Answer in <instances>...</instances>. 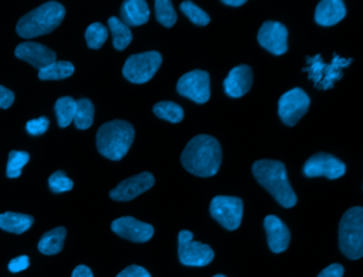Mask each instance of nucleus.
<instances>
[{"instance_id":"7","label":"nucleus","mask_w":363,"mask_h":277,"mask_svg":"<svg viewBox=\"0 0 363 277\" xmlns=\"http://www.w3.org/2000/svg\"><path fill=\"white\" fill-rule=\"evenodd\" d=\"M178 256L184 266H203L213 260L214 251L209 245L193 240L190 230H182L178 234Z\"/></svg>"},{"instance_id":"6","label":"nucleus","mask_w":363,"mask_h":277,"mask_svg":"<svg viewBox=\"0 0 363 277\" xmlns=\"http://www.w3.org/2000/svg\"><path fill=\"white\" fill-rule=\"evenodd\" d=\"M162 64V55L158 51H146L130 55L125 62L123 75L127 80L137 85L148 82Z\"/></svg>"},{"instance_id":"24","label":"nucleus","mask_w":363,"mask_h":277,"mask_svg":"<svg viewBox=\"0 0 363 277\" xmlns=\"http://www.w3.org/2000/svg\"><path fill=\"white\" fill-rule=\"evenodd\" d=\"M74 70L75 67L71 62L56 61L39 70V78L41 80H62L71 77Z\"/></svg>"},{"instance_id":"23","label":"nucleus","mask_w":363,"mask_h":277,"mask_svg":"<svg viewBox=\"0 0 363 277\" xmlns=\"http://www.w3.org/2000/svg\"><path fill=\"white\" fill-rule=\"evenodd\" d=\"M108 26H109L110 31L112 32L113 36V46L118 50H124L131 40H133V33L128 26L125 25L118 17H110L108 21Z\"/></svg>"},{"instance_id":"33","label":"nucleus","mask_w":363,"mask_h":277,"mask_svg":"<svg viewBox=\"0 0 363 277\" xmlns=\"http://www.w3.org/2000/svg\"><path fill=\"white\" fill-rule=\"evenodd\" d=\"M48 126H50V119L45 116H41L39 119L27 121L26 129L33 136H39L48 129Z\"/></svg>"},{"instance_id":"37","label":"nucleus","mask_w":363,"mask_h":277,"mask_svg":"<svg viewBox=\"0 0 363 277\" xmlns=\"http://www.w3.org/2000/svg\"><path fill=\"white\" fill-rule=\"evenodd\" d=\"M344 268L339 264H333L325 268L318 277H343Z\"/></svg>"},{"instance_id":"34","label":"nucleus","mask_w":363,"mask_h":277,"mask_svg":"<svg viewBox=\"0 0 363 277\" xmlns=\"http://www.w3.org/2000/svg\"><path fill=\"white\" fill-rule=\"evenodd\" d=\"M116 277H152V275L143 266L133 264V266H127L122 272L118 273Z\"/></svg>"},{"instance_id":"22","label":"nucleus","mask_w":363,"mask_h":277,"mask_svg":"<svg viewBox=\"0 0 363 277\" xmlns=\"http://www.w3.org/2000/svg\"><path fill=\"white\" fill-rule=\"evenodd\" d=\"M65 237H67V229L65 227H57L52 230L44 234L40 240L39 251L44 255H56L60 253L65 244Z\"/></svg>"},{"instance_id":"12","label":"nucleus","mask_w":363,"mask_h":277,"mask_svg":"<svg viewBox=\"0 0 363 277\" xmlns=\"http://www.w3.org/2000/svg\"><path fill=\"white\" fill-rule=\"evenodd\" d=\"M352 62V59L345 60L340 57H335L330 65H326L323 63L320 55H318L315 58H309L308 63L311 64L309 67L303 68L305 72H310L309 79H313L314 85L322 80L323 75H325V79L320 83V87L324 89L333 87V82L342 77L341 67H347L348 64Z\"/></svg>"},{"instance_id":"3","label":"nucleus","mask_w":363,"mask_h":277,"mask_svg":"<svg viewBox=\"0 0 363 277\" xmlns=\"http://www.w3.org/2000/svg\"><path fill=\"white\" fill-rule=\"evenodd\" d=\"M65 9L57 1H48L27 13L18 21L16 32L24 38H33L50 33L60 26Z\"/></svg>"},{"instance_id":"18","label":"nucleus","mask_w":363,"mask_h":277,"mask_svg":"<svg viewBox=\"0 0 363 277\" xmlns=\"http://www.w3.org/2000/svg\"><path fill=\"white\" fill-rule=\"evenodd\" d=\"M264 228L267 230V243L272 251L282 253L288 249L291 239L290 230L279 217L273 214L267 215L264 219Z\"/></svg>"},{"instance_id":"36","label":"nucleus","mask_w":363,"mask_h":277,"mask_svg":"<svg viewBox=\"0 0 363 277\" xmlns=\"http://www.w3.org/2000/svg\"><path fill=\"white\" fill-rule=\"evenodd\" d=\"M14 98H16V95L11 89L0 85V108H10L14 102Z\"/></svg>"},{"instance_id":"16","label":"nucleus","mask_w":363,"mask_h":277,"mask_svg":"<svg viewBox=\"0 0 363 277\" xmlns=\"http://www.w3.org/2000/svg\"><path fill=\"white\" fill-rule=\"evenodd\" d=\"M16 55L39 70L57 61L56 53L52 49L35 42L21 43L16 48Z\"/></svg>"},{"instance_id":"13","label":"nucleus","mask_w":363,"mask_h":277,"mask_svg":"<svg viewBox=\"0 0 363 277\" xmlns=\"http://www.w3.org/2000/svg\"><path fill=\"white\" fill-rule=\"evenodd\" d=\"M258 42L273 55H284L288 50V29L278 21H265L259 29Z\"/></svg>"},{"instance_id":"5","label":"nucleus","mask_w":363,"mask_h":277,"mask_svg":"<svg viewBox=\"0 0 363 277\" xmlns=\"http://www.w3.org/2000/svg\"><path fill=\"white\" fill-rule=\"evenodd\" d=\"M339 245L342 253L352 260L363 256V208L348 209L339 226Z\"/></svg>"},{"instance_id":"10","label":"nucleus","mask_w":363,"mask_h":277,"mask_svg":"<svg viewBox=\"0 0 363 277\" xmlns=\"http://www.w3.org/2000/svg\"><path fill=\"white\" fill-rule=\"evenodd\" d=\"M177 91L197 104H205L211 94L209 74L205 70H195L182 75L177 82Z\"/></svg>"},{"instance_id":"15","label":"nucleus","mask_w":363,"mask_h":277,"mask_svg":"<svg viewBox=\"0 0 363 277\" xmlns=\"http://www.w3.org/2000/svg\"><path fill=\"white\" fill-rule=\"evenodd\" d=\"M112 230L122 238L133 242L143 243L154 236V227L133 217H123L114 219L111 224Z\"/></svg>"},{"instance_id":"39","label":"nucleus","mask_w":363,"mask_h":277,"mask_svg":"<svg viewBox=\"0 0 363 277\" xmlns=\"http://www.w3.org/2000/svg\"><path fill=\"white\" fill-rule=\"evenodd\" d=\"M223 4L231 6H240L242 4H246V0H223Z\"/></svg>"},{"instance_id":"4","label":"nucleus","mask_w":363,"mask_h":277,"mask_svg":"<svg viewBox=\"0 0 363 277\" xmlns=\"http://www.w3.org/2000/svg\"><path fill=\"white\" fill-rule=\"evenodd\" d=\"M135 140V129L128 121H108L101 126L96 136L97 149L104 157L114 161L122 159Z\"/></svg>"},{"instance_id":"1","label":"nucleus","mask_w":363,"mask_h":277,"mask_svg":"<svg viewBox=\"0 0 363 277\" xmlns=\"http://www.w3.org/2000/svg\"><path fill=\"white\" fill-rule=\"evenodd\" d=\"M222 147L213 136L199 134L189 141L182 153V163L188 172L199 177H212L222 163Z\"/></svg>"},{"instance_id":"25","label":"nucleus","mask_w":363,"mask_h":277,"mask_svg":"<svg viewBox=\"0 0 363 277\" xmlns=\"http://www.w3.org/2000/svg\"><path fill=\"white\" fill-rule=\"evenodd\" d=\"M77 109V100L69 96L59 98L55 104L57 119L60 127L65 128L74 121Z\"/></svg>"},{"instance_id":"19","label":"nucleus","mask_w":363,"mask_h":277,"mask_svg":"<svg viewBox=\"0 0 363 277\" xmlns=\"http://www.w3.org/2000/svg\"><path fill=\"white\" fill-rule=\"evenodd\" d=\"M346 6L342 0H322L315 9L314 19L318 25L329 27L345 17Z\"/></svg>"},{"instance_id":"8","label":"nucleus","mask_w":363,"mask_h":277,"mask_svg":"<svg viewBox=\"0 0 363 277\" xmlns=\"http://www.w3.org/2000/svg\"><path fill=\"white\" fill-rule=\"evenodd\" d=\"M210 213L226 229H238L243 215V202L235 196H216L210 204Z\"/></svg>"},{"instance_id":"31","label":"nucleus","mask_w":363,"mask_h":277,"mask_svg":"<svg viewBox=\"0 0 363 277\" xmlns=\"http://www.w3.org/2000/svg\"><path fill=\"white\" fill-rule=\"evenodd\" d=\"M180 10L195 25L203 26H203H207L210 23L209 15L205 11L201 10L199 6H197L194 2L189 1V0L182 2Z\"/></svg>"},{"instance_id":"26","label":"nucleus","mask_w":363,"mask_h":277,"mask_svg":"<svg viewBox=\"0 0 363 277\" xmlns=\"http://www.w3.org/2000/svg\"><path fill=\"white\" fill-rule=\"evenodd\" d=\"M94 104L88 98H82L77 100V109H76L75 121L78 129H88L94 121Z\"/></svg>"},{"instance_id":"30","label":"nucleus","mask_w":363,"mask_h":277,"mask_svg":"<svg viewBox=\"0 0 363 277\" xmlns=\"http://www.w3.org/2000/svg\"><path fill=\"white\" fill-rule=\"evenodd\" d=\"M108 38V29L101 23H93L86 28V40L88 46L92 49H99Z\"/></svg>"},{"instance_id":"20","label":"nucleus","mask_w":363,"mask_h":277,"mask_svg":"<svg viewBox=\"0 0 363 277\" xmlns=\"http://www.w3.org/2000/svg\"><path fill=\"white\" fill-rule=\"evenodd\" d=\"M150 11L145 0H126L121 8V18L126 26L144 25L150 19Z\"/></svg>"},{"instance_id":"9","label":"nucleus","mask_w":363,"mask_h":277,"mask_svg":"<svg viewBox=\"0 0 363 277\" xmlns=\"http://www.w3.org/2000/svg\"><path fill=\"white\" fill-rule=\"evenodd\" d=\"M310 98L301 87L284 93L278 102V114L286 125L293 127L307 113Z\"/></svg>"},{"instance_id":"14","label":"nucleus","mask_w":363,"mask_h":277,"mask_svg":"<svg viewBox=\"0 0 363 277\" xmlns=\"http://www.w3.org/2000/svg\"><path fill=\"white\" fill-rule=\"evenodd\" d=\"M155 177L152 173L143 172L125 179L110 191V197L118 202H129L140 194L152 189Z\"/></svg>"},{"instance_id":"28","label":"nucleus","mask_w":363,"mask_h":277,"mask_svg":"<svg viewBox=\"0 0 363 277\" xmlns=\"http://www.w3.org/2000/svg\"><path fill=\"white\" fill-rule=\"evenodd\" d=\"M155 9H156V18L159 23L167 28H171L175 25L177 21V13L171 0H156Z\"/></svg>"},{"instance_id":"2","label":"nucleus","mask_w":363,"mask_h":277,"mask_svg":"<svg viewBox=\"0 0 363 277\" xmlns=\"http://www.w3.org/2000/svg\"><path fill=\"white\" fill-rule=\"evenodd\" d=\"M252 174L275 200L284 208L296 205L297 197L289 183L286 165L278 160H257L252 164Z\"/></svg>"},{"instance_id":"32","label":"nucleus","mask_w":363,"mask_h":277,"mask_svg":"<svg viewBox=\"0 0 363 277\" xmlns=\"http://www.w3.org/2000/svg\"><path fill=\"white\" fill-rule=\"evenodd\" d=\"M50 190L55 193H61V192L69 191L73 189L74 183L72 179L67 176L63 170H57L48 179Z\"/></svg>"},{"instance_id":"21","label":"nucleus","mask_w":363,"mask_h":277,"mask_svg":"<svg viewBox=\"0 0 363 277\" xmlns=\"http://www.w3.org/2000/svg\"><path fill=\"white\" fill-rule=\"evenodd\" d=\"M35 219L31 215L23 213L8 212L0 214V228L5 232L21 234L33 226Z\"/></svg>"},{"instance_id":"29","label":"nucleus","mask_w":363,"mask_h":277,"mask_svg":"<svg viewBox=\"0 0 363 277\" xmlns=\"http://www.w3.org/2000/svg\"><path fill=\"white\" fill-rule=\"evenodd\" d=\"M29 153L23 151H12L9 153L7 164V176L18 178L22 174L23 168L28 163Z\"/></svg>"},{"instance_id":"17","label":"nucleus","mask_w":363,"mask_h":277,"mask_svg":"<svg viewBox=\"0 0 363 277\" xmlns=\"http://www.w3.org/2000/svg\"><path fill=\"white\" fill-rule=\"evenodd\" d=\"M252 85V70L248 65L233 67L224 80L225 92L233 98L245 95Z\"/></svg>"},{"instance_id":"35","label":"nucleus","mask_w":363,"mask_h":277,"mask_svg":"<svg viewBox=\"0 0 363 277\" xmlns=\"http://www.w3.org/2000/svg\"><path fill=\"white\" fill-rule=\"evenodd\" d=\"M29 266V257L26 255L20 256V257L13 258L8 264L10 272L18 273L26 270Z\"/></svg>"},{"instance_id":"27","label":"nucleus","mask_w":363,"mask_h":277,"mask_svg":"<svg viewBox=\"0 0 363 277\" xmlns=\"http://www.w3.org/2000/svg\"><path fill=\"white\" fill-rule=\"evenodd\" d=\"M152 110L159 119H165L174 124L180 123L184 116V109L176 102H169V100L155 104Z\"/></svg>"},{"instance_id":"40","label":"nucleus","mask_w":363,"mask_h":277,"mask_svg":"<svg viewBox=\"0 0 363 277\" xmlns=\"http://www.w3.org/2000/svg\"><path fill=\"white\" fill-rule=\"evenodd\" d=\"M213 277H226V276H225V275H223V274H218V275H214Z\"/></svg>"},{"instance_id":"38","label":"nucleus","mask_w":363,"mask_h":277,"mask_svg":"<svg viewBox=\"0 0 363 277\" xmlns=\"http://www.w3.org/2000/svg\"><path fill=\"white\" fill-rule=\"evenodd\" d=\"M72 277H93V272L89 266L80 264L74 268Z\"/></svg>"},{"instance_id":"11","label":"nucleus","mask_w":363,"mask_h":277,"mask_svg":"<svg viewBox=\"0 0 363 277\" xmlns=\"http://www.w3.org/2000/svg\"><path fill=\"white\" fill-rule=\"evenodd\" d=\"M346 172V165L335 156L318 153L310 157L303 165V174L307 177L325 176L328 179H337Z\"/></svg>"}]
</instances>
